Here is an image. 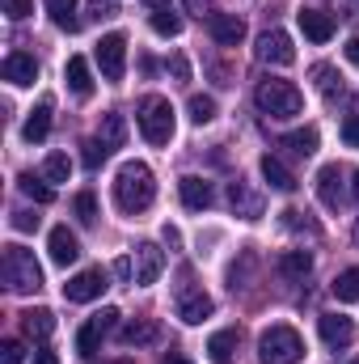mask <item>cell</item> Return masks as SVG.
<instances>
[{
  "label": "cell",
  "instance_id": "cell-37",
  "mask_svg": "<svg viewBox=\"0 0 359 364\" xmlns=\"http://www.w3.org/2000/svg\"><path fill=\"white\" fill-rule=\"evenodd\" d=\"M72 212L81 216V225H93V220H97V199H93L89 191H81V195L72 199Z\"/></svg>",
  "mask_w": 359,
  "mask_h": 364
},
{
  "label": "cell",
  "instance_id": "cell-50",
  "mask_svg": "<svg viewBox=\"0 0 359 364\" xmlns=\"http://www.w3.org/2000/svg\"><path fill=\"white\" fill-rule=\"evenodd\" d=\"M161 364H194V360H190V356H182V352H170Z\"/></svg>",
  "mask_w": 359,
  "mask_h": 364
},
{
  "label": "cell",
  "instance_id": "cell-42",
  "mask_svg": "<svg viewBox=\"0 0 359 364\" xmlns=\"http://www.w3.org/2000/svg\"><path fill=\"white\" fill-rule=\"evenodd\" d=\"M118 13V0H89V17L101 21V17H114Z\"/></svg>",
  "mask_w": 359,
  "mask_h": 364
},
{
  "label": "cell",
  "instance_id": "cell-53",
  "mask_svg": "<svg viewBox=\"0 0 359 364\" xmlns=\"http://www.w3.org/2000/svg\"><path fill=\"white\" fill-rule=\"evenodd\" d=\"M110 364H131V360H110Z\"/></svg>",
  "mask_w": 359,
  "mask_h": 364
},
{
  "label": "cell",
  "instance_id": "cell-3",
  "mask_svg": "<svg viewBox=\"0 0 359 364\" xmlns=\"http://www.w3.org/2000/svg\"><path fill=\"white\" fill-rule=\"evenodd\" d=\"M254 102H258V110L270 114V119H296L304 110V93L296 90L292 81H263L254 90Z\"/></svg>",
  "mask_w": 359,
  "mask_h": 364
},
{
  "label": "cell",
  "instance_id": "cell-7",
  "mask_svg": "<svg viewBox=\"0 0 359 364\" xmlns=\"http://www.w3.org/2000/svg\"><path fill=\"white\" fill-rule=\"evenodd\" d=\"M93 55H97V68H101L106 81H123V73H127V34H118V30L101 34Z\"/></svg>",
  "mask_w": 359,
  "mask_h": 364
},
{
  "label": "cell",
  "instance_id": "cell-19",
  "mask_svg": "<svg viewBox=\"0 0 359 364\" xmlns=\"http://www.w3.org/2000/svg\"><path fill=\"white\" fill-rule=\"evenodd\" d=\"M237 348H241V331H237V326H224V331H216V335L207 339V360L211 364H233Z\"/></svg>",
  "mask_w": 359,
  "mask_h": 364
},
{
  "label": "cell",
  "instance_id": "cell-17",
  "mask_svg": "<svg viewBox=\"0 0 359 364\" xmlns=\"http://www.w3.org/2000/svg\"><path fill=\"white\" fill-rule=\"evenodd\" d=\"M51 110H55V102L43 97V102L26 114V123H21V140H26V144H43V140H47V132H51Z\"/></svg>",
  "mask_w": 359,
  "mask_h": 364
},
{
  "label": "cell",
  "instance_id": "cell-5",
  "mask_svg": "<svg viewBox=\"0 0 359 364\" xmlns=\"http://www.w3.org/2000/svg\"><path fill=\"white\" fill-rule=\"evenodd\" d=\"M4 284H9V292H38L43 288V267L26 246H4Z\"/></svg>",
  "mask_w": 359,
  "mask_h": 364
},
{
  "label": "cell",
  "instance_id": "cell-28",
  "mask_svg": "<svg viewBox=\"0 0 359 364\" xmlns=\"http://www.w3.org/2000/svg\"><path fill=\"white\" fill-rule=\"evenodd\" d=\"M47 13H51V21L60 30H77L81 26L77 21V0H47Z\"/></svg>",
  "mask_w": 359,
  "mask_h": 364
},
{
  "label": "cell",
  "instance_id": "cell-35",
  "mask_svg": "<svg viewBox=\"0 0 359 364\" xmlns=\"http://www.w3.org/2000/svg\"><path fill=\"white\" fill-rule=\"evenodd\" d=\"M283 225H287L292 233H309V237H317V225H313L309 212H300V208H287V212H283Z\"/></svg>",
  "mask_w": 359,
  "mask_h": 364
},
{
  "label": "cell",
  "instance_id": "cell-51",
  "mask_svg": "<svg viewBox=\"0 0 359 364\" xmlns=\"http://www.w3.org/2000/svg\"><path fill=\"white\" fill-rule=\"evenodd\" d=\"M144 4H153V9H170V0H144Z\"/></svg>",
  "mask_w": 359,
  "mask_h": 364
},
{
  "label": "cell",
  "instance_id": "cell-18",
  "mask_svg": "<svg viewBox=\"0 0 359 364\" xmlns=\"http://www.w3.org/2000/svg\"><path fill=\"white\" fill-rule=\"evenodd\" d=\"M296 21H300V30H304L309 43H330L334 38V17L321 13V9H300Z\"/></svg>",
  "mask_w": 359,
  "mask_h": 364
},
{
  "label": "cell",
  "instance_id": "cell-44",
  "mask_svg": "<svg viewBox=\"0 0 359 364\" xmlns=\"http://www.w3.org/2000/svg\"><path fill=\"white\" fill-rule=\"evenodd\" d=\"M343 140H347V149H359V114L343 119Z\"/></svg>",
  "mask_w": 359,
  "mask_h": 364
},
{
  "label": "cell",
  "instance_id": "cell-43",
  "mask_svg": "<svg viewBox=\"0 0 359 364\" xmlns=\"http://www.w3.org/2000/svg\"><path fill=\"white\" fill-rule=\"evenodd\" d=\"M170 77H174L178 85L190 81V64H186V55H170Z\"/></svg>",
  "mask_w": 359,
  "mask_h": 364
},
{
  "label": "cell",
  "instance_id": "cell-23",
  "mask_svg": "<svg viewBox=\"0 0 359 364\" xmlns=\"http://www.w3.org/2000/svg\"><path fill=\"white\" fill-rule=\"evenodd\" d=\"M21 331L43 343V339L55 331V314H51V309H26V314H21Z\"/></svg>",
  "mask_w": 359,
  "mask_h": 364
},
{
  "label": "cell",
  "instance_id": "cell-52",
  "mask_svg": "<svg viewBox=\"0 0 359 364\" xmlns=\"http://www.w3.org/2000/svg\"><path fill=\"white\" fill-rule=\"evenodd\" d=\"M351 195L359 199V170H355V182H351Z\"/></svg>",
  "mask_w": 359,
  "mask_h": 364
},
{
  "label": "cell",
  "instance_id": "cell-25",
  "mask_svg": "<svg viewBox=\"0 0 359 364\" xmlns=\"http://www.w3.org/2000/svg\"><path fill=\"white\" fill-rule=\"evenodd\" d=\"M97 140L114 153V149H123V140H127V123H123V114H101V127H97Z\"/></svg>",
  "mask_w": 359,
  "mask_h": 364
},
{
  "label": "cell",
  "instance_id": "cell-38",
  "mask_svg": "<svg viewBox=\"0 0 359 364\" xmlns=\"http://www.w3.org/2000/svg\"><path fill=\"white\" fill-rule=\"evenodd\" d=\"M0 9H4V17H9V21H21V17H30V13H34V0H0Z\"/></svg>",
  "mask_w": 359,
  "mask_h": 364
},
{
  "label": "cell",
  "instance_id": "cell-12",
  "mask_svg": "<svg viewBox=\"0 0 359 364\" xmlns=\"http://www.w3.org/2000/svg\"><path fill=\"white\" fill-rule=\"evenodd\" d=\"M47 250H51V263H55V267H72V263L81 259V242H77V233H72L68 225H55V229H51Z\"/></svg>",
  "mask_w": 359,
  "mask_h": 364
},
{
  "label": "cell",
  "instance_id": "cell-36",
  "mask_svg": "<svg viewBox=\"0 0 359 364\" xmlns=\"http://www.w3.org/2000/svg\"><path fill=\"white\" fill-rule=\"evenodd\" d=\"M101 339H106V335H101V331H97V326H93V322H85V326H81V331H77V352H81V356H93V352H97V343H101Z\"/></svg>",
  "mask_w": 359,
  "mask_h": 364
},
{
  "label": "cell",
  "instance_id": "cell-16",
  "mask_svg": "<svg viewBox=\"0 0 359 364\" xmlns=\"http://www.w3.org/2000/svg\"><path fill=\"white\" fill-rule=\"evenodd\" d=\"M178 195H182V203H186L190 212H207V208L216 203V191H211V182L199 178V174H186V178L178 182Z\"/></svg>",
  "mask_w": 359,
  "mask_h": 364
},
{
  "label": "cell",
  "instance_id": "cell-1",
  "mask_svg": "<svg viewBox=\"0 0 359 364\" xmlns=\"http://www.w3.org/2000/svg\"><path fill=\"white\" fill-rule=\"evenodd\" d=\"M153 199H157V178H153V170L144 161H127L114 174V203H118V212L140 216V212L153 208Z\"/></svg>",
  "mask_w": 359,
  "mask_h": 364
},
{
  "label": "cell",
  "instance_id": "cell-45",
  "mask_svg": "<svg viewBox=\"0 0 359 364\" xmlns=\"http://www.w3.org/2000/svg\"><path fill=\"white\" fill-rule=\"evenodd\" d=\"M13 229L17 233H34L38 229V216L34 212H13Z\"/></svg>",
  "mask_w": 359,
  "mask_h": 364
},
{
  "label": "cell",
  "instance_id": "cell-21",
  "mask_svg": "<svg viewBox=\"0 0 359 364\" xmlns=\"http://www.w3.org/2000/svg\"><path fill=\"white\" fill-rule=\"evenodd\" d=\"M64 81H68V90L77 93V97H89L93 93L89 60H85V55H68V64H64Z\"/></svg>",
  "mask_w": 359,
  "mask_h": 364
},
{
  "label": "cell",
  "instance_id": "cell-13",
  "mask_svg": "<svg viewBox=\"0 0 359 364\" xmlns=\"http://www.w3.org/2000/svg\"><path fill=\"white\" fill-rule=\"evenodd\" d=\"M207 34L220 43V47H237L245 38V21L237 13H207Z\"/></svg>",
  "mask_w": 359,
  "mask_h": 364
},
{
  "label": "cell",
  "instance_id": "cell-22",
  "mask_svg": "<svg viewBox=\"0 0 359 364\" xmlns=\"http://www.w3.org/2000/svg\"><path fill=\"white\" fill-rule=\"evenodd\" d=\"M279 144H283V149H292L296 157H313V153H317V144H321V136H317V127H296V132H287Z\"/></svg>",
  "mask_w": 359,
  "mask_h": 364
},
{
  "label": "cell",
  "instance_id": "cell-29",
  "mask_svg": "<svg viewBox=\"0 0 359 364\" xmlns=\"http://www.w3.org/2000/svg\"><path fill=\"white\" fill-rule=\"evenodd\" d=\"M330 288H334V296H338L343 305L359 301V267H347V272H338V279H334Z\"/></svg>",
  "mask_w": 359,
  "mask_h": 364
},
{
  "label": "cell",
  "instance_id": "cell-46",
  "mask_svg": "<svg viewBox=\"0 0 359 364\" xmlns=\"http://www.w3.org/2000/svg\"><path fill=\"white\" fill-rule=\"evenodd\" d=\"M34 364H60V356H55L51 348H38V352H34Z\"/></svg>",
  "mask_w": 359,
  "mask_h": 364
},
{
  "label": "cell",
  "instance_id": "cell-27",
  "mask_svg": "<svg viewBox=\"0 0 359 364\" xmlns=\"http://www.w3.org/2000/svg\"><path fill=\"white\" fill-rule=\"evenodd\" d=\"M153 339H157V322H140V318H136V322L123 326V343H127V348H144V343H153Z\"/></svg>",
  "mask_w": 359,
  "mask_h": 364
},
{
  "label": "cell",
  "instance_id": "cell-8",
  "mask_svg": "<svg viewBox=\"0 0 359 364\" xmlns=\"http://www.w3.org/2000/svg\"><path fill=\"white\" fill-rule=\"evenodd\" d=\"M106 288H110V272H106V267H89V272H77L64 284V296L81 305V301H97Z\"/></svg>",
  "mask_w": 359,
  "mask_h": 364
},
{
  "label": "cell",
  "instance_id": "cell-26",
  "mask_svg": "<svg viewBox=\"0 0 359 364\" xmlns=\"http://www.w3.org/2000/svg\"><path fill=\"white\" fill-rule=\"evenodd\" d=\"M263 178L270 182V191H283V195H287V191H296V178H292V170H287L279 157H270V153L263 157Z\"/></svg>",
  "mask_w": 359,
  "mask_h": 364
},
{
  "label": "cell",
  "instance_id": "cell-4",
  "mask_svg": "<svg viewBox=\"0 0 359 364\" xmlns=\"http://www.w3.org/2000/svg\"><path fill=\"white\" fill-rule=\"evenodd\" d=\"M304 356V339L292 331V326H267L263 339H258V360L263 364H300Z\"/></svg>",
  "mask_w": 359,
  "mask_h": 364
},
{
  "label": "cell",
  "instance_id": "cell-34",
  "mask_svg": "<svg viewBox=\"0 0 359 364\" xmlns=\"http://www.w3.org/2000/svg\"><path fill=\"white\" fill-rule=\"evenodd\" d=\"M153 30H157L161 38H174V34L182 30V17L170 13V9H153Z\"/></svg>",
  "mask_w": 359,
  "mask_h": 364
},
{
  "label": "cell",
  "instance_id": "cell-20",
  "mask_svg": "<svg viewBox=\"0 0 359 364\" xmlns=\"http://www.w3.org/2000/svg\"><path fill=\"white\" fill-rule=\"evenodd\" d=\"M228 203H233V212H237V216H245V220H258V216H263V199H258V195H254L241 178L228 182Z\"/></svg>",
  "mask_w": 359,
  "mask_h": 364
},
{
  "label": "cell",
  "instance_id": "cell-14",
  "mask_svg": "<svg viewBox=\"0 0 359 364\" xmlns=\"http://www.w3.org/2000/svg\"><path fill=\"white\" fill-rule=\"evenodd\" d=\"M317 199H321L330 212H338V208L347 203V186H343V170H338V166H321V170H317Z\"/></svg>",
  "mask_w": 359,
  "mask_h": 364
},
{
  "label": "cell",
  "instance_id": "cell-32",
  "mask_svg": "<svg viewBox=\"0 0 359 364\" xmlns=\"http://www.w3.org/2000/svg\"><path fill=\"white\" fill-rule=\"evenodd\" d=\"M186 110H190V123L203 127V123L216 119V97H207V93H190V106H186Z\"/></svg>",
  "mask_w": 359,
  "mask_h": 364
},
{
  "label": "cell",
  "instance_id": "cell-33",
  "mask_svg": "<svg viewBox=\"0 0 359 364\" xmlns=\"http://www.w3.org/2000/svg\"><path fill=\"white\" fill-rule=\"evenodd\" d=\"M21 191H26V195H30V199H34V203H51V199H55V191H51V182L43 178V174H38V178H34V174H21Z\"/></svg>",
  "mask_w": 359,
  "mask_h": 364
},
{
  "label": "cell",
  "instance_id": "cell-54",
  "mask_svg": "<svg viewBox=\"0 0 359 364\" xmlns=\"http://www.w3.org/2000/svg\"><path fill=\"white\" fill-rule=\"evenodd\" d=\"M355 242H359V225H355Z\"/></svg>",
  "mask_w": 359,
  "mask_h": 364
},
{
  "label": "cell",
  "instance_id": "cell-6",
  "mask_svg": "<svg viewBox=\"0 0 359 364\" xmlns=\"http://www.w3.org/2000/svg\"><path fill=\"white\" fill-rule=\"evenodd\" d=\"M174 305H178V318H182V322H190V326H199V322H203V318H211V309H216V301H211L203 288H194L190 272H182V284H178Z\"/></svg>",
  "mask_w": 359,
  "mask_h": 364
},
{
  "label": "cell",
  "instance_id": "cell-55",
  "mask_svg": "<svg viewBox=\"0 0 359 364\" xmlns=\"http://www.w3.org/2000/svg\"><path fill=\"white\" fill-rule=\"evenodd\" d=\"M351 364H359V356H355V360H351Z\"/></svg>",
  "mask_w": 359,
  "mask_h": 364
},
{
  "label": "cell",
  "instance_id": "cell-2",
  "mask_svg": "<svg viewBox=\"0 0 359 364\" xmlns=\"http://www.w3.org/2000/svg\"><path fill=\"white\" fill-rule=\"evenodd\" d=\"M136 123H140V136H144L153 149L170 144V140H174V127H178V123H174V106H170V97H161V93H153V97L140 102Z\"/></svg>",
  "mask_w": 359,
  "mask_h": 364
},
{
  "label": "cell",
  "instance_id": "cell-48",
  "mask_svg": "<svg viewBox=\"0 0 359 364\" xmlns=\"http://www.w3.org/2000/svg\"><path fill=\"white\" fill-rule=\"evenodd\" d=\"M182 4H186V13H199V17L207 13V0H182Z\"/></svg>",
  "mask_w": 359,
  "mask_h": 364
},
{
  "label": "cell",
  "instance_id": "cell-49",
  "mask_svg": "<svg viewBox=\"0 0 359 364\" xmlns=\"http://www.w3.org/2000/svg\"><path fill=\"white\" fill-rule=\"evenodd\" d=\"M165 242H170V246H182V233L174 229V225H165Z\"/></svg>",
  "mask_w": 359,
  "mask_h": 364
},
{
  "label": "cell",
  "instance_id": "cell-30",
  "mask_svg": "<svg viewBox=\"0 0 359 364\" xmlns=\"http://www.w3.org/2000/svg\"><path fill=\"white\" fill-rule=\"evenodd\" d=\"M313 81H317V90L326 93V97H343V77H338L330 64H317V68H313Z\"/></svg>",
  "mask_w": 359,
  "mask_h": 364
},
{
  "label": "cell",
  "instance_id": "cell-47",
  "mask_svg": "<svg viewBox=\"0 0 359 364\" xmlns=\"http://www.w3.org/2000/svg\"><path fill=\"white\" fill-rule=\"evenodd\" d=\"M347 60L359 68V34H355V38H347Z\"/></svg>",
  "mask_w": 359,
  "mask_h": 364
},
{
  "label": "cell",
  "instance_id": "cell-31",
  "mask_svg": "<svg viewBox=\"0 0 359 364\" xmlns=\"http://www.w3.org/2000/svg\"><path fill=\"white\" fill-rule=\"evenodd\" d=\"M68 174H72L68 153H47V161H43V178L47 182H68Z\"/></svg>",
  "mask_w": 359,
  "mask_h": 364
},
{
  "label": "cell",
  "instance_id": "cell-11",
  "mask_svg": "<svg viewBox=\"0 0 359 364\" xmlns=\"http://www.w3.org/2000/svg\"><path fill=\"white\" fill-rule=\"evenodd\" d=\"M258 60H263V64H275V68H287V64L296 60V47H292V38H287L283 30H267V34L258 38Z\"/></svg>",
  "mask_w": 359,
  "mask_h": 364
},
{
  "label": "cell",
  "instance_id": "cell-39",
  "mask_svg": "<svg viewBox=\"0 0 359 364\" xmlns=\"http://www.w3.org/2000/svg\"><path fill=\"white\" fill-rule=\"evenodd\" d=\"M89 322L97 326V331H101V335H110V331L118 326V309H110V305H106V309H97V314H93Z\"/></svg>",
  "mask_w": 359,
  "mask_h": 364
},
{
  "label": "cell",
  "instance_id": "cell-24",
  "mask_svg": "<svg viewBox=\"0 0 359 364\" xmlns=\"http://www.w3.org/2000/svg\"><path fill=\"white\" fill-rule=\"evenodd\" d=\"M309 272H313V255L309 250H283L279 255V275L283 279H304Z\"/></svg>",
  "mask_w": 359,
  "mask_h": 364
},
{
  "label": "cell",
  "instance_id": "cell-41",
  "mask_svg": "<svg viewBox=\"0 0 359 364\" xmlns=\"http://www.w3.org/2000/svg\"><path fill=\"white\" fill-rule=\"evenodd\" d=\"M106 157H110V149H106L101 140H89V144H85V166H89V170H97Z\"/></svg>",
  "mask_w": 359,
  "mask_h": 364
},
{
  "label": "cell",
  "instance_id": "cell-40",
  "mask_svg": "<svg viewBox=\"0 0 359 364\" xmlns=\"http://www.w3.org/2000/svg\"><path fill=\"white\" fill-rule=\"evenodd\" d=\"M21 360H26V348L17 339H4L0 343V364H21Z\"/></svg>",
  "mask_w": 359,
  "mask_h": 364
},
{
  "label": "cell",
  "instance_id": "cell-10",
  "mask_svg": "<svg viewBox=\"0 0 359 364\" xmlns=\"http://www.w3.org/2000/svg\"><path fill=\"white\" fill-rule=\"evenodd\" d=\"M131 263H136V284H140V288L157 284L161 272H165V255H161V246H153V242H140L136 255H131Z\"/></svg>",
  "mask_w": 359,
  "mask_h": 364
},
{
  "label": "cell",
  "instance_id": "cell-15",
  "mask_svg": "<svg viewBox=\"0 0 359 364\" xmlns=\"http://www.w3.org/2000/svg\"><path fill=\"white\" fill-rule=\"evenodd\" d=\"M0 77H4L9 85L26 90V85H34V81H38V64H34V55H26V51H13V55H4V68H0Z\"/></svg>",
  "mask_w": 359,
  "mask_h": 364
},
{
  "label": "cell",
  "instance_id": "cell-9",
  "mask_svg": "<svg viewBox=\"0 0 359 364\" xmlns=\"http://www.w3.org/2000/svg\"><path fill=\"white\" fill-rule=\"evenodd\" d=\"M317 331H321V343L334 348V352H343V348L355 343V322L347 314H321L317 318Z\"/></svg>",
  "mask_w": 359,
  "mask_h": 364
}]
</instances>
